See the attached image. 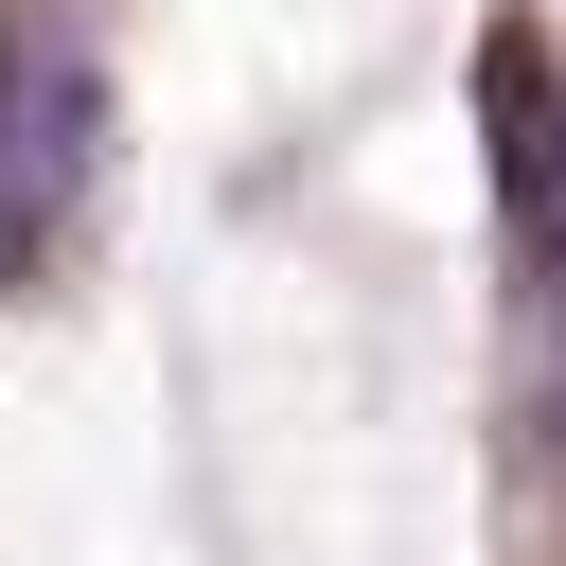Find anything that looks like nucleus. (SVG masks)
<instances>
[{"mask_svg":"<svg viewBox=\"0 0 566 566\" xmlns=\"http://www.w3.org/2000/svg\"><path fill=\"white\" fill-rule=\"evenodd\" d=\"M513 212H531V248L566 283V71H513Z\"/></svg>","mask_w":566,"mask_h":566,"instance_id":"nucleus-1","label":"nucleus"}]
</instances>
